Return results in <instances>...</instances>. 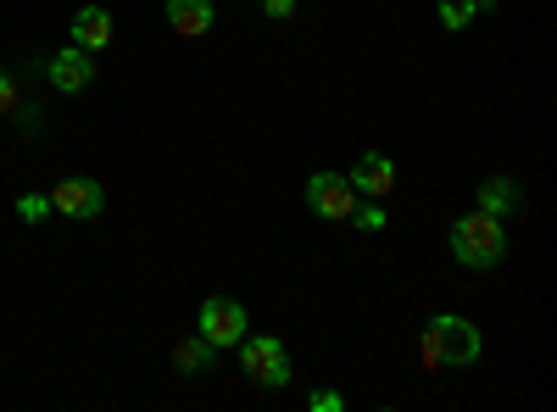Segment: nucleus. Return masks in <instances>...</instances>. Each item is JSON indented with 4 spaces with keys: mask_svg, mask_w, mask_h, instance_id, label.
Returning <instances> with one entry per match:
<instances>
[{
    "mask_svg": "<svg viewBox=\"0 0 557 412\" xmlns=\"http://www.w3.org/2000/svg\"><path fill=\"white\" fill-rule=\"evenodd\" d=\"M307 207L318 217H330V223H346L351 207H357V185H351L346 173H312L307 178Z\"/></svg>",
    "mask_w": 557,
    "mask_h": 412,
    "instance_id": "obj_5",
    "label": "nucleus"
},
{
    "mask_svg": "<svg viewBox=\"0 0 557 412\" xmlns=\"http://www.w3.org/2000/svg\"><path fill=\"white\" fill-rule=\"evenodd\" d=\"M45 78H51L62 96H78V89L96 84V62H89V51H78V45H67V51H57L51 62H45Z\"/></svg>",
    "mask_w": 557,
    "mask_h": 412,
    "instance_id": "obj_7",
    "label": "nucleus"
},
{
    "mask_svg": "<svg viewBox=\"0 0 557 412\" xmlns=\"http://www.w3.org/2000/svg\"><path fill=\"white\" fill-rule=\"evenodd\" d=\"M73 45L78 51H107L112 45V12L107 7H78V17H73Z\"/></svg>",
    "mask_w": 557,
    "mask_h": 412,
    "instance_id": "obj_9",
    "label": "nucleus"
},
{
    "mask_svg": "<svg viewBox=\"0 0 557 412\" xmlns=\"http://www.w3.org/2000/svg\"><path fill=\"white\" fill-rule=\"evenodd\" d=\"M307 407H312V412H341L346 401H341L335 390H312V396H307Z\"/></svg>",
    "mask_w": 557,
    "mask_h": 412,
    "instance_id": "obj_17",
    "label": "nucleus"
},
{
    "mask_svg": "<svg viewBox=\"0 0 557 412\" xmlns=\"http://www.w3.org/2000/svg\"><path fill=\"white\" fill-rule=\"evenodd\" d=\"M262 12H268L273 23H290V12H296V0H262Z\"/></svg>",
    "mask_w": 557,
    "mask_h": 412,
    "instance_id": "obj_18",
    "label": "nucleus"
},
{
    "mask_svg": "<svg viewBox=\"0 0 557 412\" xmlns=\"http://www.w3.org/2000/svg\"><path fill=\"white\" fill-rule=\"evenodd\" d=\"M480 212H491V217L524 212V185H519V178H485V185H480Z\"/></svg>",
    "mask_w": 557,
    "mask_h": 412,
    "instance_id": "obj_11",
    "label": "nucleus"
},
{
    "mask_svg": "<svg viewBox=\"0 0 557 412\" xmlns=\"http://www.w3.org/2000/svg\"><path fill=\"white\" fill-rule=\"evenodd\" d=\"M17 112V78L12 73H0V117Z\"/></svg>",
    "mask_w": 557,
    "mask_h": 412,
    "instance_id": "obj_16",
    "label": "nucleus"
},
{
    "mask_svg": "<svg viewBox=\"0 0 557 412\" xmlns=\"http://www.w3.org/2000/svg\"><path fill=\"white\" fill-rule=\"evenodd\" d=\"M212 369V346L196 335V340H184L178 346V374H207Z\"/></svg>",
    "mask_w": 557,
    "mask_h": 412,
    "instance_id": "obj_13",
    "label": "nucleus"
},
{
    "mask_svg": "<svg viewBox=\"0 0 557 412\" xmlns=\"http://www.w3.org/2000/svg\"><path fill=\"white\" fill-rule=\"evenodd\" d=\"M351 223L374 235V228H385V207H380V201H357V207H351Z\"/></svg>",
    "mask_w": 557,
    "mask_h": 412,
    "instance_id": "obj_14",
    "label": "nucleus"
},
{
    "mask_svg": "<svg viewBox=\"0 0 557 412\" xmlns=\"http://www.w3.org/2000/svg\"><path fill=\"white\" fill-rule=\"evenodd\" d=\"M485 12V0H441V7H435V17H441V28H469L474 17Z\"/></svg>",
    "mask_w": 557,
    "mask_h": 412,
    "instance_id": "obj_12",
    "label": "nucleus"
},
{
    "mask_svg": "<svg viewBox=\"0 0 557 412\" xmlns=\"http://www.w3.org/2000/svg\"><path fill=\"white\" fill-rule=\"evenodd\" d=\"M351 185H357V196H368V201H385V196L396 190V162H391V157H380V151L357 157Z\"/></svg>",
    "mask_w": 557,
    "mask_h": 412,
    "instance_id": "obj_8",
    "label": "nucleus"
},
{
    "mask_svg": "<svg viewBox=\"0 0 557 412\" xmlns=\"http://www.w3.org/2000/svg\"><path fill=\"white\" fill-rule=\"evenodd\" d=\"M451 257H457L462 267H474V273L496 267V262L507 257V223L474 207L469 217L451 223Z\"/></svg>",
    "mask_w": 557,
    "mask_h": 412,
    "instance_id": "obj_1",
    "label": "nucleus"
},
{
    "mask_svg": "<svg viewBox=\"0 0 557 412\" xmlns=\"http://www.w3.org/2000/svg\"><path fill=\"white\" fill-rule=\"evenodd\" d=\"M246 329H251V317H246V307H240V301H228V296L201 301L196 335H201L212 351H223V346H240V340H246Z\"/></svg>",
    "mask_w": 557,
    "mask_h": 412,
    "instance_id": "obj_4",
    "label": "nucleus"
},
{
    "mask_svg": "<svg viewBox=\"0 0 557 412\" xmlns=\"http://www.w3.org/2000/svg\"><path fill=\"white\" fill-rule=\"evenodd\" d=\"M480 329L469 324V317L457 312H435L430 317V335H424V357L441 362V369H469V362H480Z\"/></svg>",
    "mask_w": 557,
    "mask_h": 412,
    "instance_id": "obj_2",
    "label": "nucleus"
},
{
    "mask_svg": "<svg viewBox=\"0 0 557 412\" xmlns=\"http://www.w3.org/2000/svg\"><path fill=\"white\" fill-rule=\"evenodd\" d=\"M212 0H168V28L173 34H184V39H201V34H212Z\"/></svg>",
    "mask_w": 557,
    "mask_h": 412,
    "instance_id": "obj_10",
    "label": "nucleus"
},
{
    "mask_svg": "<svg viewBox=\"0 0 557 412\" xmlns=\"http://www.w3.org/2000/svg\"><path fill=\"white\" fill-rule=\"evenodd\" d=\"M101 207H107V190L96 178H62L51 190V212H62V217H101Z\"/></svg>",
    "mask_w": 557,
    "mask_h": 412,
    "instance_id": "obj_6",
    "label": "nucleus"
},
{
    "mask_svg": "<svg viewBox=\"0 0 557 412\" xmlns=\"http://www.w3.org/2000/svg\"><path fill=\"white\" fill-rule=\"evenodd\" d=\"M240 369L262 390H285L290 385V351H285V340H273V335H246L240 340Z\"/></svg>",
    "mask_w": 557,
    "mask_h": 412,
    "instance_id": "obj_3",
    "label": "nucleus"
},
{
    "mask_svg": "<svg viewBox=\"0 0 557 412\" xmlns=\"http://www.w3.org/2000/svg\"><path fill=\"white\" fill-rule=\"evenodd\" d=\"M17 217H23V223L51 217V196H23V201H17Z\"/></svg>",
    "mask_w": 557,
    "mask_h": 412,
    "instance_id": "obj_15",
    "label": "nucleus"
}]
</instances>
